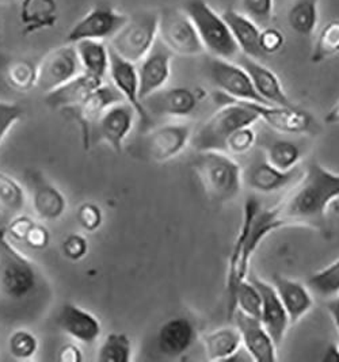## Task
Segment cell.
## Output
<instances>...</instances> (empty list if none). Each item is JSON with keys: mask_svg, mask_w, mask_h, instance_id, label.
I'll return each mask as SVG.
<instances>
[{"mask_svg": "<svg viewBox=\"0 0 339 362\" xmlns=\"http://www.w3.org/2000/svg\"><path fill=\"white\" fill-rule=\"evenodd\" d=\"M52 296L42 269L0 228V320L13 326L30 325L48 310Z\"/></svg>", "mask_w": 339, "mask_h": 362, "instance_id": "1", "label": "cell"}, {"mask_svg": "<svg viewBox=\"0 0 339 362\" xmlns=\"http://www.w3.org/2000/svg\"><path fill=\"white\" fill-rule=\"evenodd\" d=\"M339 199V174L319 162H311L303 170L284 198L269 208L277 230L304 227L328 233V212Z\"/></svg>", "mask_w": 339, "mask_h": 362, "instance_id": "2", "label": "cell"}, {"mask_svg": "<svg viewBox=\"0 0 339 362\" xmlns=\"http://www.w3.org/2000/svg\"><path fill=\"white\" fill-rule=\"evenodd\" d=\"M275 230L273 217L269 208H262V204L255 196L246 198L243 205L242 224L231 248L226 266L228 319L232 313L236 288L250 276L248 272L253 255L257 252L262 242Z\"/></svg>", "mask_w": 339, "mask_h": 362, "instance_id": "3", "label": "cell"}, {"mask_svg": "<svg viewBox=\"0 0 339 362\" xmlns=\"http://www.w3.org/2000/svg\"><path fill=\"white\" fill-rule=\"evenodd\" d=\"M193 168L204 194L213 204L224 205L241 194L243 168L234 156L222 151H197Z\"/></svg>", "mask_w": 339, "mask_h": 362, "instance_id": "4", "label": "cell"}, {"mask_svg": "<svg viewBox=\"0 0 339 362\" xmlns=\"http://www.w3.org/2000/svg\"><path fill=\"white\" fill-rule=\"evenodd\" d=\"M220 107L193 133L192 146L195 151H222L226 139L243 127L258 122L257 113L244 102L226 98L217 93Z\"/></svg>", "mask_w": 339, "mask_h": 362, "instance_id": "5", "label": "cell"}, {"mask_svg": "<svg viewBox=\"0 0 339 362\" xmlns=\"http://www.w3.org/2000/svg\"><path fill=\"white\" fill-rule=\"evenodd\" d=\"M182 10L192 19L202 47L209 56L234 60L241 53L224 18L207 0H188Z\"/></svg>", "mask_w": 339, "mask_h": 362, "instance_id": "6", "label": "cell"}, {"mask_svg": "<svg viewBox=\"0 0 339 362\" xmlns=\"http://www.w3.org/2000/svg\"><path fill=\"white\" fill-rule=\"evenodd\" d=\"M159 38V11L146 10L130 16L109 40V48L124 60L137 64Z\"/></svg>", "mask_w": 339, "mask_h": 362, "instance_id": "7", "label": "cell"}, {"mask_svg": "<svg viewBox=\"0 0 339 362\" xmlns=\"http://www.w3.org/2000/svg\"><path fill=\"white\" fill-rule=\"evenodd\" d=\"M193 125L188 122H167L146 131L142 152L146 160L166 163L179 156L192 144Z\"/></svg>", "mask_w": 339, "mask_h": 362, "instance_id": "8", "label": "cell"}, {"mask_svg": "<svg viewBox=\"0 0 339 362\" xmlns=\"http://www.w3.org/2000/svg\"><path fill=\"white\" fill-rule=\"evenodd\" d=\"M159 40L174 53V56L195 57L205 49L188 14L174 7L159 11Z\"/></svg>", "mask_w": 339, "mask_h": 362, "instance_id": "9", "label": "cell"}, {"mask_svg": "<svg viewBox=\"0 0 339 362\" xmlns=\"http://www.w3.org/2000/svg\"><path fill=\"white\" fill-rule=\"evenodd\" d=\"M205 71L209 82L226 98L263 103L248 74L239 63L236 64L232 60L209 56L205 62Z\"/></svg>", "mask_w": 339, "mask_h": 362, "instance_id": "10", "label": "cell"}, {"mask_svg": "<svg viewBox=\"0 0 339 362\" xmlns=\"http://www.w3.org/2000/svg\"><path fill=\"white\" fill-rule=\"evenodd\" d=\"M128 17L108 3H99L71 28L65 41L75 44L81 40H110L122 28Z\"/></svg>", "mask_w": 339, "mask_h": 362, "instance_id": "11", "label": "cell"}, {"mask_svg": "<svg viewBox=\"0 0 339 362\" xmlns=\"http://www.w3.org/2000/svg\"><path fill=\"white\" fill-rule=\"evenodd\" d=\"M258 115L259 121L265 122L275 132L285 134H316L319 124L307 110L293 105L280 106L258 102H244Z\"/></svg>", "mask_w": 339, "mask_h": 362, "instance_id": "12", "label": "cell"}, {"mask_svg": "<svg viewBox=\"0 0 339 362\" xmlns=\"http://www.w3.org/2000/svg\"><path fill=\"white\" fill-rule=\"evenodd\" d=\"M198 329L192 317L176 315L164 320L155 335V347L163 358L177 360L192 350Z\"/></svg>", "mask_w": 339, "mask_h": 362, "instance_id": "13", "label": "cell"}, {"mask_svg": "<svg viewBox=\"0 0 339 362\" xmlns=\"http://www.w3.org/2000/svg\"><path fill=\"white\" fill-rule=\"evenodd\" d=\"M81 72V63L74 44H65L50 50L38 64L37 87L48 94Z\"/></svg>", "mask_w": 339, "mask_h": 362, "instance_id": "14", "label": "cell"}, {"mask_svg": "<svg viewBox=\"0 0 339 362\" xmlns=\"http://www.w3.org/2000/svg\"><path fill=\"white\" fill-rule=\"evenodd\" d=\"M33 212L41 221L59 220L67 211V198L63 192L49 181L40 170L30 168L25 173Z\"/></svg>", "mask_w": 339, "mask_h": 362, "instance_id": "15", "label": "cell"}, {"mask_svg": "<svg viewBox=\"0 0 339 362\" xmlns=\"http://www.w3.org/2000/svg\"><path fill=\"white\" fill-rule=\"evenodd\" d=\"M137 121V113L128 102L121 100L112 105L98 118L93 132L99 141L106 143L114 152H122L125 141Z\"/></svg>", "mask_w": 339, "mask_h": 362, "instance_id": "16", "label": "cell"}, {"mask_svg": "<svg viewBox=\"0 0 339 362\" xmlns=\"http://www.w3.org/2000/svg\"><path fill=\"white\" fill-rule=\"evenodd\" d=\"M174 53L158 38L152 49L136 64L140 83V97L144 99L164 88L171 78Z\"/></svg>", "mask_w": 339, "mask_h": 362, "instance_id": "17", "label": "cell"}, {"mask_svg": "<svg viewBox=\"0 0 339 362\" xmlns=\"http://www.w3.org/2000/svg\"><path fill=\"white\" fill-rule=\"evenodd\" d=\"M124 98L118 93V90L114 87L112 83L105 82L96 88L91 94L87 95V98L81 102L78 106L65 110V113H69L78 121L81 125V139L83 146L86 148H90L91 139H93V128L98 121V118L103 115L112 105L121 102Z\"/></svg>", "mask_w": 339, "mask_h": 362, "instance_id": "18", "label": "cell"}, {"mask_svg": "<svg viewBox=\"0 0 339 362\" xmlns=\"http://www.w3.org/2000/svg\"><path fill=\"white\" fill-rule=\"evenodd\" d=\"M109 78L124 100L128 102L136 110L137 119L143 124L144 129L148 131L149 128H152L151 124L154 118L148 113L144 102L140 97V83H139V74H137L136 64L124 60L122 57H120L110 49Z\"/></svg>", "mask_w": 339, "mask_h": 362, "instance_id": "19", "label": "cell"}, {"mask_svg": "<svg viewBox=\"0 0 339 362\" xmlns=\"http://www.w3.org/2000/svg\"><path fill=\"white\" fill-rule=\"evenodd\" d=\"M231 320L241 334L242 347L250 360L255 362H275L278 360V346L263 327L258 317L235 311Z\"/></svg>", "mask_w": 339, "mask_h": 362, "instance_id": "20", "label": "cell"}, {"mask_svg": "<svg viewBox=\"0 0 339 362\" xmlns=\"http://www.w3.org/2000/svg\"><path fill=\"white\" fill-rule=\"evenodd\" d=\"M301 173V167L292 171L278 170L262 156L253 160L248 168L243 171V182L258 194H273L291 187L300 178Z\"/></svg>", "mask_w": 339, "mask_h": 362, "instance_id": "21", "label": "cell"}, {"mask_svg": "<svg viewBox=\"0 0 339 362\" xmlns=\"http://www.w3.org/2000/svg\"><path fill=\"white\" fill-rule=\"evenodd\" d=\"M200 99L193 90L188 87L162 88L144 99V106L151 117H167L183 119L193 115Z\"/></svg>", "mask_w": 339, "mask_h": 362, "instance_id": "22", "label": "cell"}, {"mask_svg": "<svg viewBox=\"0 0 339 362\" xmlns=\"http://www.w3.org/2000/svg\"><path fill=\"white\" fill-rule=\"evenodd\" d=\"M251 280L258 286L262 297L259 320L273 338L275 345L280 347L287 337L289 326H292L288 313L284 308L272 282L257 277H251Z\"/></svg>", "mask_w": 339, "mask_h": 362, "instance_id": "23", "label": "cell"}, {"mask_svg": "<svg viewBox=\"0 0 339 362\" xmlns=\"http://www.w3.org/2000/svg\"><path fill=\"white\" fill-rule=\"evenodd\" d=\"M57 325L69 338L83 345L96 344L102 334V323L98 316L75 303H65L62 307Z\"/></svg>", "mask_w": 339, "mask_h": 362, "instance_id": "24", "label": "cell"}, {"mask_svg": "<svg viewBox=\"0 0 339 362\" xmlns=\"http://www.w3.org/2000/svg\"><path fill=\"white\" fill-rule=\"evenodd\" d=\"M239 64L246 69L248 74L253 86L263 100V103L269 105H280V106H293L289 95L287 94L282 83L277 76L275 71L269 66H263L258 59H253L242 54L239 59Z\"/></svg>", "mask_w": 339, "mask_h": 362, "instance_id": "25", "label": "cell"}, {"mask_svg": "<svg viewBox=\"0 0 339 362\" xmlns=\"http://www.w3.org/2000/svg\"><path fill=\"white\" fill-rule=\"evenodd\" d=\"M272 284L288 313L291 325L299 323L314 308L315 298L308 285L278 274L273 277Z\"/></svg>", "mask_w": 339, "mask_h": 362, "instance_id": "26", "label": "cell"}, {"mask_svg": "<svg viewBox=\"0 0 339 362\" xmlns=\"http://www.w3.org/2000/svg\"><path fill=\"white\" fill-rule=\"evenodd\" d=\"M103 83L91 75L81 72L71 81L45 94V102L50 109L65 112L78 106Z\"/></svg>", "mask_w": 339, "mask_h": 362, "instance_id": "27", "label": "cell"}, {"mask_svg": "<svg viewBox=\"0 0 339 362\" xmlns=\"http://www.w3.org/2000/svg\"><path fill=\"white\" fill-rule=\"evenodd\" d=\"M222 17L224 18L242 54L253 59L263 57V53L259 47L260 28L255 21L234 8L224 10Z\"/></svg>", "mask_w": 339, "mask_h": 362, "instance_id": "28", "label": "cell"}, {"mask_svg": "<svg viewBox=\"0 0 339 362\" xmlns=\"http://www.w3.org/2000/svg\"><path fill=\"white\" fill-rule=\"evenodd\" d=\"M201 345L208 361H231L241 353L242 339L235 325L223 326L204 334Z\"/></svg>", "mask_w": 339, "mask_h": 362, "instance_id": "29", "label": "cell"}, {"mask_svg": "<svg viewBox=\"0 0 339 362\" xmlns=\"http://www.w3.org/2000/svg\"><path fill=\"white\" fill-rule=\"evenodd\" d=\"M19 21L23 34H35L56 26L57 0H19Z\"/></svg>", "mask_w": 339, "mask_h": 362, "instance_id": "30", "label": "cell"}, {"mask_svg": "<svg viewBox=\"0 0 339 362\" xmlns=\"http://www.w3.org/2000/svg\"><path fill=\"white\" fill-rule=\"evenodd\" d=\"M81 63V72L99 81H106L110 66V48L105 41L81 40L74 44Z\"/></svg>", "mask_w": 339, "mask_h": 362, "instance_id": "31", "label": "cell"}, {"mask_svg": "<svg viewBox=\"0 0 339 362\" xmlns=\"http://www.w3.org/2000/svg\"><path fill=\"white\" fill-rule=\"evenodd\" d=\"M321 0H294L288 10L287 21L294 33L308 37L319 22Z\"/></svg>", "mask_w": 339, "mask_h": 362, "instance_id": "32", "label": "cell"}, {"mask_svg": "<svg viewBox=\"0 0 339 362\" xmlns=\"http://www.w3.org/2000/svg\"><path fill=\"white\" fill-rule=\"evenodd\" d=\"M263 158L272 165L282 171H292L300 167L303 148L292 140L275 139L263 147Z\"/></svg>", "mask_w": 339, "mask_h": 362, "instance_id": "33", "label": "cell"}, {"mask_svg": "<svg viewBox=\"0 0 339 362\" xmlns=\"http://www.w3.org/2000/svg\"><path fill=\"white\" fill-rule=\"evenodd\" d=\"M133 344L125 332L108 334L98 347L97 361L130 362L133 360Z\"/></svg>", "mask_w": 339, "mask_h": 362, "instance_id": "34", "label": "cell"}, {"mask_svg": "<svg viewBox=\"0 0 339 362\" xmlns=\"http://www.w3.org/2000/svg\"><path fill=\"white\" fill-rule=\"evenodd\" d=\"M26 190L14 177L0 171V212L7 216L22 214L26 206Z\"/></svg>", "mask_w": 339, "mask_h": 362, "instance_id": "35", "label": "cell"}, {"mask_svg": "<svg viewBox=\"0 0 339 362\" xmlns=\"http://www.w3.org/2000/svg\"><path fill=\"white\" fill-rule=\"evenodd\" d=\"M38 64L29 59H16L6 69V81L11 88L19 93H28L37 87Z\"/></svg>", "mask_w": 339, "mask_h": 362, "instance_id": "36", "label": "cell"}, {"mask_svg": "<svg viewBox=\"0 0 339 362\" xmlns=\"http://www.w3.org/2000/svg\"><path fill=\"white\" fill-rule=\"evenodd\" d=\"M339 54V21L326 23L315 38L311 53V62L321 64L326 60Z\"/></svg>", "mask_w": 339, "mask_h": 362, "instance_id": "37", "label": "cell"}, {"mask_svg": "<svg viewBox=\"0 0 339 362\" xmlns=\"http://www.w3.org/2000/svg\"><path fill=\"white\" fill-rule=\"evenodd\" d=\"M260 304H262V297L259 292L258 286L251 280L248 276L246 280H243L239 286L236 288L235 297H234V304H232V313L229 319L235 311L246 313L253 317H258L260 315Z\"/></svg>", "mask_w": 339, "mask_h": 362, "instance_id": "38", "label": "cell"}, {"mask_svg": "<svg viewBox=\"0 0 339 362\" xmlns=\"http://www.w3.org/2000/svg\"><path fill=\"white\" fill-rule=\"evenodd\" d=\"M308 286L314 295L323 297L324 300L338 295L339 258L323 269L315 272L308 280Z\"/></svg>", "mask_w": 339, "mask_h": 362, "instance_id": "39", "label": "cell"}, {"mask_svg": "<svg viewBox=\"0 0 339 362\" xmlns=\"http://www.w3.org/2000/svg\"><path fill=\"white\" fill-rule=\"evenodd\" d=\"M8 351L18 361H29L38 353L40 342L35 334L28 329H16L8 337Z\"/></svg>", "mask_w": 339, "mask_h": 362, "instance_id": "40", "label": "cell"}, {"mask_svg": "<svg viewBox=\"0 0 339 362\" xmlns=\"http://www.w3.org/2000/svg\"><path fill=\"white\" fill-rule=\"evenodd\" d=\"M257 141H258V134L254 129V125L243 127L226 139L223 152H226L234 158L242 156L254 148Z\"/></svg>", "mask_w": 339, "mask_h": 362, "instance_id": "41", "label": "cell"}, {"mask_svg": "<svg viewBox=\"0 0 339 362\" xmlns=\"http://www.w3.org/2000/svg\"><path fill=\"white\" fill-rule=\"evenodd\" d=\"M76 220L81 230H86L87 233H94L103 224L102 208L93 201H86L79 205L76 211Z\"/></svg>", "mask_w": 339, "mask_h": 362, "instance_id": "42", "label": "cell"}, {"mask_svg": "<svg viewBox=\"0 0 339 362\" xmlns=\"http://www.w3.org/2000/svg\"><path fill=\"white\" fill-rule=\"evenodd\" d=\"M242 13L255 21L258 25H266L275 16V0H241Z\"/></svg>", "mask_w": 339, "mask_h": 362, "instance_id": "43", "label": "cell"}, {"mask_svg": "<svg viewBox=\"0 0 339 362\" xmlns=\"http://www.w3.org/2000/svg\"><path fill=\"white\" fill-rule=\"evenodd\" d=\"M23 117V107L16 102L0 100V146Z\"/></svg>", "mask_w": 339, "mask_h": 362, "instance_id": "44", "label": "cell"}, {"mask_svg": "<svg viewBox=\"0 0 339 362\" xmlns=\"http://www.w3.org/2000/svg\"><path fill=\"white\" fill-rule=\"evenodd\" d=\"M62 252L68 261L79 262L88 254V242L81 233H69L62 242Z\"/></svg>", "mask_w": 339, "mask_h": 362, "instance_id": "45", "label": "cell"}, {"mask_svg": "<svg viewBox=\"0 0 339 362\" xmlns=\"http://www.w3.org/2000/svg\"><path fill=\"white\" fill-rule=\"evenodd\" d=\"M284 44H285V35L280 29L273 28V26H268L260 30L259 47H260L263 56L278 53L280 50L282 49Z\"/></svg>", "mask_w": 339, "mask_h": 362, "instance_id": "46", "label": "cell"}, {"mask_svg": "<svg viewBox=\"0 0 339 362\" xmlns=\"http://www.w3.org/2000/svg\"><path fill=\"white\" fill-rule=\"evenodd\" d=\"M23 243L32 250H45L50 243V232L42 223L35 221L23 239Z\"/></svg>", "mask_w": 339, "mask_h": 362, "instance_id": "47", "label": "cell"}, {"mask_svg": "<svg viewBox=\"0 0 339 362\" xmlns=\"http://www.w3.org/2000/svg\"><path fill=\"white\" fill-rule=\"evenodd\" d=\"M34 223H35V220L32 218L29 214H18L11 217L6 230L11 239L18 240V242H23V239L26 238L28 232L32 228Z\"/></svg>", "mask_w": 339, "mask_h": 362, "instance_id": "48", "label": "cell"}, {"mask_svg": "<svg viewBox=\"0 0 339 362\" xmlns=\"http://www.w3.org/2000/svg\"><path fill=\"white\" fill-rule=\"evenodd\" d=\"M84 360L81 346L74 342L64 344L57 351V361L59 362H81Z\"/></svg>", "mask_w": 339, "mask_h": 362, "instance_id": "49", "label": "cell"}, {"mask_svg": "<svg viewBox=\"0 0 339 362\" xmlns=\"http://www.w3.org/2000/svg\"><path fill=\"white\" fill-rule=\"evenodd\" d=\"M326 308L339 335V293L335 296L326 298Z\"/></svg>", "mask_w": 339, "mask_h": 362, "instance_id": "50", "label": "cell"}, {"mask_svg": "<svg viewBox=\"0 0 339 362\" xmlns=\"http://www.w3.org/2000/svg\"><path fill=\"white\" fill-rule=\"evenodd\" d=\"M322 360L327 362L339 361V344H330L327 346Z\"/></svg>", "mask_w": 339, "mask_h": 362, "instance_id": "51", "label": "cell"}, {"mask_svg": "<svg viewBox=\"0 0 339 362\" xmlns=\"http://www.w3.org/2000/svg\"><path fill=\"white\" fill-rule=\"evenodd\" d=\"M324 122L328 125H339V99L324 117Z\"/></svg>", "mask_w": 339, "mask_h": 362, "instance_id": "52", "label": "cell"}, {"mask_svg": "<svg viewBox=\"0 0 339 362\" xmlns=\"http://www.w3.org/2000/svg\"><path fill=\"white\" fill-rule=\"evenodd\" d=\"M19 0H0V6H10V4H14Z\"/></svg>", "mask_w": 339, "mask_h": 362, "instance_id": "53", "label": "cell"}]
</instances>
